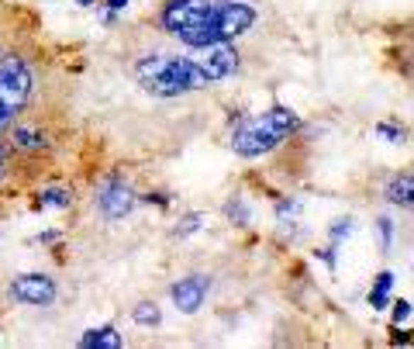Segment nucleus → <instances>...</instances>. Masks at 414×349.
<instances>
[{
    "instance_id": "nucleus-21",
    "label": "nucleus",
    "mask_w": 414,
    "mask_h": 349,
    "mask_svg": "<svg viewBox=\"0 0 414 349\" xmlns=\"http://www.w3.org/2000/svg\"><path fill=\"white\" fill-rule=\"evenodd\" d=\"M77 4H83V7H90V4H94V0H77Z\"/></svg>"
},
{
    "instance_id": "nucleus-12",
    "label": "nucleus",
    "mask_w": 414,
    "mask_h": 349,
    "mask_svg": "<svg viewBox=\"0 0 414 349\" xmlns=\"http://www.w3.org/2000/svg\"><path fill=\"white\" fill-rule=\"evenodd\" d=\"M38 204H42V208H69V204H73V194L62 190V187L42 190V194H38Z\"/></svg>"
},
{
    "instance_id": "nucleus-22",
    "label": "nucleus",
    "mask_w": 414,
    "mask_h": 349,
    "mask_svg": "<svg viewBox=\"0 0 414 349\" xmlns=\"http://www.w3.org/2000/svg\"><path fill=\"white\" fill-rule=\"evenodd\" d=\"M0 173H4V149H0Z\"/></svg>"
},
{
    "instance_id": "nucleus-16",
    "label": "nucleus",
    "mask_w": 414,
    "mask_h": 349,
    "mask_svg": "<svg viewBox=\"0 0 414 349\" xmlns=\"http://www.w3.org/2000/svg\"><path fill=\"white\" fill-rule=\"evenodd\" d=\"M376 228H380L384 249H390V242H393V221H390V218H376Z\"/></svg>"
},
{
    "instance_id": "nucleus-4",
    "label": "nucleus",
    "mask_w": 414,
    "mask_h": 349,
    "mask_svg": "<svg viewBox=\"0 0 414 349\" xmlns=\"http://www.w3.org/2000/svg\"><path fill=\"white\" fill-rule=\"evenodd\" d=\"M211 7H214V0H169L159 14V25L183 42L190 31H197L207 21Z\"/></svg>"
},
{
    "instance_id": "nucleus-18",
    "label": "nucleus",
    "mask_w": 414,
    "mask_h": 349,
    "mask_svg": "<svg viewBox=\"0 0 414 349\" xmlns=\"http://www.w3.org/2000/svg\"><path fill=\"white\" fill-rule=\"evenodd\" d=\"M225 211H228V218H238V225H245V221H249V211H245V204H238V201H232Z\"/></svg>"
},
{
    "instance_id": "nucleus-8",
    "label": "nucleus",
    "mask_w": 414,
    "mask_h": 349,
    "mask_svg": "<svg viewBox=\"0 0 414 349\" xmlns=\"http://www.w3.org/2000/svg\"><path fill=\"white\" fill-rule=\"evenodd\" d=\"M207 287H211V280L201 277V273L183 277L180 284H173V304L180 308L183 315H194V311H201V304H204Z\"/></svg>"
},
{
    "instance_id": "nucleus-13",
    "label": "nucleus",
    "mask_w": 414,
    "mask_h": 349,
    "mask_svg": "<svg viewBox=\"0 0 414 349\" xmlns=\"http://www.w3.org/2000/svg\"><path fill=\"white\" fill-rule=\"evenodd\" d=\"M135 322L138 325H159L162 322V315H159V304H152V301H142V304H135Z\"/></svg>"
},
{
    "instance_id": "nucleus-11",
    "label": "nucleus",
    "mask_w": 414,
    "mask_h": 349,
    "mask_svg": "<svg viewBox=\"0 0 414 349\" xmlns=\"http://www.w3.org/2000/svg\"><path fill=\"white\" fill-rule=\"evenodd\" d=\"M390 287H393V273L384 270V273L376 277L373 291H369V304H373V311H384V308L390 304Z\"/></svg>"
},
{
    "instance_id": "nucleus-20",
    "label": "nucleus",
    "mask_w": 414,
    "mask_h": 349,
    "mask_svg": "<svg viewBox=\"0 0 414 349\" xmlns=\"http://www.w3.org/2000/svg\"><path fill=\"white\" fill-rule=\"evenodd\" d=\"M107 7H111V11H125V7H128V0H107Z\"/></svg>"
},
{
    "instance_id": "nucleus-6",
    "label": "nucleus",
    "mask_w": 414,
    "mask_h": 349,
    "mask_svg": "<svg viewBox=\"0 0 414 349\" xmlns=\"http://www.w3.org/2000/svg\"><path fill=\"white\" fill-rule=\"evenodd\" d=\"M197 66L207 73V80L218 83V80H225V77H232L235 70H238V52H235L232 42H214V45H204V49H201Z\"/></svg>"
},
{
    "instance_id": "nucleus-10",
    "label": "nucleus",
    "mask_w": 414,
    "mask_h": 349,
    "mask_svg": "<svg viewBox=\"0 0 414 349\" xmlns=\"http://www.w3.org/2000/svg\"><path fill=\"white\" fill-rule=\"evenodd\" d=\"M79 346L83 349H121L125 346V339H121V332H118V328L103 325V328H90V332L79 339Z\"/></svg>"
},
{
    "instance_id": "nucleus-17",
    "label": "nucleus",
    "mask_w": 414,
    "mask_h": 349,
    "mask_svg": "<svg viewBox=\"0 0 414 349\" xmlns=\"http://www.w3.org/2000/svg\"><path fill=\"white\" fill-rule=\"evenodd\" d=\"M349 232H352V221H349V218H338L335 225H332V239H345V236H349Z\"/></svg>"
},
{
    "instance_id": "nucleus-14",
    "label": "nucleus",
    "mask_w": 414,
    "mask_h": 349,
    "mask_svg": "<svg viewBox=\"0 0 414 349\" xmlns=\"http://www.w3.org/2000/svg\"><path fill=\"white\" fill-rule=\"evenodd\" d=\"M376 135H380V138H387V142H404V138H408L404 128H393V125H387V121H380V125H376Z\"/></svg>"
},
{
    "instance_id": "nucleus-2",
    "label": "nucleus",
    "mask_w": 414,
    "mask_h": 349,
    "mask_svg": "<svg viewBox=\"0 0 414 349\" xmlns=\"http://www.w3.org/2000/svg\"><path fill=\"white\" fill-rule=\"evenodd\" d=\"M297 125H301V121H297V114L290 108H269L266 114H259V118H249V121H242L232 132L235 156H242V160L266 156V153H273L290 132H297Z\"/></svg>"
},
{
    "instance_id": "nucleus-5",
    "label": "nucleus",
    "mask_w": 414,
    "mask_h": 349,
    "mask_svg": "<svg viewBox=\"0 0 414 349\" xmlns=\"http://www.w3.org/2000/svg\"><path fill=\"white\" fill-rule=\"evenodd\" d=\"M55 294H59V287H55V280L45 277V273H21V277L11 280V297H14L18 304L45 308V304L55 301Z\"/></svg>"
},
{
    "instance_id": "nucleus-19",
    "label": "nucleus",
    "mask_w": 414,
    "mask_h": 349,
    "mask_svg": "<svg viewBox=\"0 0 414 349\" xmlns=\"http://www.w3.org/2000/svg\"><path fill=\"white\" fill-rule=\"evenodd\" d=\"M408 315H411V304H408V301H397V304H393V325L408 322Z\"/></svg>"
},
{
    "instance_id": "nucleus-9",
    "label": "nucleus",
    "mask_w": 414,
    "mask_h": 349,
    "mask_svg": "<svg viewBox=\"0 0 414 349\" xmlns=\"http://www.w3.org/2000/svg\"><path fill=\"white\" fill-rule=\"evenodd\" d=\"M384 194H387L390 204H397V208H411L414 211V173H397V177H390Z\"/></svg>"
},
{
    "instance_id": "nucleus-3",
    "label": "nucleus",
    "mask_w": 414,
    "mask_h": 349,
    "mask_svg": "<svg viewBox=\"0 0 414 349\" xmlns=\"http://www.w3.org/2000/svg\"><path fill=\"white\" fill-rule=\"evenodd\" d=\"M252 25H256V7H249L242 0H214L207 21L197 31H190L183 38V45L204 49V45H214V42H232L238 35H245Z\"/></svg>"
},
{
    "instance_id": "nucleus-1",
    "label": "nucleus",
    "mask_w": 414,
    "mask_h": 349,
    "mask_svg": "<svg viewBox=\"0 0 414 349\" xmlns=\"http://www.w3.org/2000/svg\"><path fill=\"white\" fill-rule=\"evenodd\" d=\"M135 77L155 97H183L190 90L211 87L197 59H186V55H142L135 62Z\"/></svg>"
},
{
    "instance_id": "nucleus-15",
    "label": "nucleus",
    "mask_w": 414,
    "mask_h": 349,
    "mask_svg": "<svg viewBox=\"0 0 414 349\" xmlns=\"http://www.w3.org/2000/svg\"><path fill=\"white\" fill-rule=\"evenodd\" d=\"M201 225H204V215H186L183 218V225L180 228H177V236H190V232H197V228H201Z\"/></svg>"
},
{
    "instance_id": "nucleus-7",
    "label": "nucleus",
    "mask_w": 414,
    "mask_h": 349,
    "mask_svg": "<svg viewBox=\"0 0 414 349\" xmlns=\"http://www.w3.org/2000/svg\"><path fill=\"white\" fill-rule=\"evenodd\" d=\"M97 204H101L103 218L121 221V218H128L131 211H135L138 197H135V190H131V187L118 184V180H111V184H103V187H101V194H97Z\"/></svg>"
}]
</instances>
